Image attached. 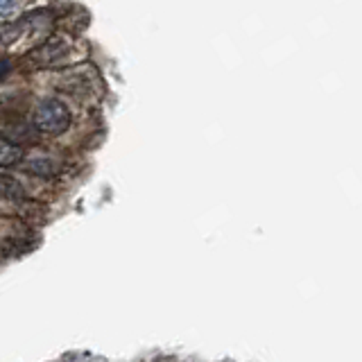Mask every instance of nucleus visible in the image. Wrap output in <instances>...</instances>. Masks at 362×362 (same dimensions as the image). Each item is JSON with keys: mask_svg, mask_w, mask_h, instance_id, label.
Wrapping results in <instances>:
<instances>
[{"mask_svg": "<svg viewBox=\"0 0 362 362\" xmlns=\"http://www.w3.org/2000/svg\"><path fill=\"white\" fill-rule=\"evenodd\" d=\"M34 127L43 134H64L71 127V111L59 100H45L34 111Z\"/></svg>", "mask_w": 362, "mask_h": 362, "instance_id": "obj_1", "label": "nucleus"}, {"mask_svg": "<svg viewBox=\"0 0 362 362\" xmlns=\"http://www.w3.org/2000/svg\"><path fill=\"white\" fill-rule=\"evenodd\" d=\"M68 52V48H66V43L64 41H57V39H52V41H48L43 45V48H39V50H34L32 52V57L37 62H41V64H57L62 59V54H66Z\"/></svg>", "mask_w": 362, "mask_h": 362, "instance_id": "obj_2", "label": "nucleus"}, {"mask_svg": "<svg viewBox=\"0 0 362 362\" xmlns=\"http://www.w3.org/2000/svg\"><path fill=\"white\" fill-rule=\"evenodd\" d=\"M25 197V190L18 184L14 177H9L5 173H0V199H9V202H21Z\"/></svg>", "mask_w": 362, "mask_h": 362, "instance_id": "obj_3", "label": "nucleus"}, {"mask_svg": "<svg viewBox=\"0 0 362 362\" xmlns=\"http://www.w3.org/2000/svg\"><path fill=\"white\" fill-rule=\"evenodd\" d=\"M23 161V150L16 145V143H11L7 139H0V168H7V165H14Z\"/></svg>", "mask_w": 362, "mask_h": 362, "instance_id": "obj_4", "label": "nucleus"}, {"mask_svg": "<svg viewBox=\"0 0 362 362\" xmlns=\"http://www.w3.org/2000/svg\"><path fill=\"white\" fill-rule=\"evenodd\" d=\"M25 168L30 170V173H34V175H43V177L54 175V170H57L50 158H32V161H28Z\"/></svg>", "mask_w": 362, "mask_h": 362, "instance_id": "obj_5", "label": "nucleus"}, {"mask_svg": "<svg viewBox=\"0 0 362 362\" xmlns=\"http://www.w3.org/2000/svg\"><path fill=\"white\" fill-rule=\"evenodd\" d=\"M14 0H0V16H7L11 9H14Z\"/></svg>", "mask_w": 362, "mask_h": 362, "instance_id": "obj_6", "label": "nucleus"}, {"mask_svg": "<svg viewBox=\"0 0 362 362\" xmlns=\"http://www.w3.org/2000/svg\"><path fill=\"white\" fill-rule=\"evenodd\" d=\"M9 71V62H5V59H0V77H3L5 73Z\"/></svg>", "mask_w": 362, "mask_h": 362, "instance_id": "obj_7", "label": "nucleus"}]
</instances>
